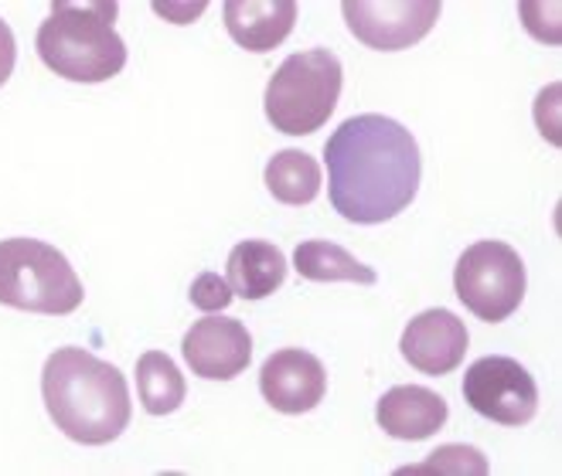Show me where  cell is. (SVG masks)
Wrapping results in <instances>:
<instances>
[{"label":"cell","mask_w":562,"mask_h":476,"mask_svg":"<svg viewBox=\"0 0 562 476\" xmlns=\"http://www.w3.org/2000/svg\"><path fill=\"white\" fill-rule=\"evenodd\" d=\"M327 194L335 212L355 225H382L416 201L423 157L416 136L389 116L345 120L324 147Z\"/></svg>","instance_id":"obj_1"},{"label":"cell","mask_w":562,"mask_h":476,"mask_svg":"<svg viewBox=\"0 0 562 476\" xmlns=\"http://www.w3.org/2000/svg\"><path fill=\"white\" fill-rule=\"evenodd\" d=\"M42 398L55 429L82 446H106L120 439L134 416L120 367L99 361L86 348H58L45 361Z\"/></svg>","instance_id":"obj_2"},{"label":"cell","mask_w":562,"mask_h":476,"mask_svg":"<svg viewBox=\"0 0 562 476\" xmlns=\"http://www.w3.org/2000/svg\"><path fill=\"white\" fill-rule=\"evenodd\" d=\"M116 11L113 0H55L35 38L38 58L69 82H110L126 65V45L113 27Z\"/></svg>","instance_id":"obj_3"},{"label":"cell","mask_w":562,"mask_h":476,"mask_svg":"<svg viewBox=\"0 0 562 476\" xmlns=\"http://www.w3.org/2000/svg\"><path fill=\"white\" fill-rule=\"evenodd\" d=\"M86 299L76 269L38 238H4L0 242V303L27 314L65 317Z\"/></svg>","instance_id":"obj_4"},{"label":"cell","mask_w":562,"mask_h":476,"mask_svg":"<svg viewBox=\"0 0 562 476\" xmlns=\"http://www.w3.org/2000/svg\"><path fill=\"white\" fill-rule=\"evenodd\" d=\"M345 68L327 48L290 55L267 86V120L286 136H307L321 129L338 110Z\"/></svg>","instance_id":"obj_5"},{"label":"cell","mask_w":562,"mask_h":476,"mask_svg":"<svg viewBox=\"0 0 562 476\" xmlns=\"http://www.w3.org/2000/svg\"><path fill=\"white\" fill-rule=\"evenodd\" d=\"M453 290L477 320L502 324L525 299V262L512 246L484 238L457 259Z\"/></svg>","instance_id":"obj_6"},{"label":"cell","mask_w":562,"mask_h":476,"mask_svg":"<svg viewBox=\"0 0 562 476\" xmlns=\"http://www.w3.org/2000/svg\"><path fill=\"white\" fill-rule=\"evenodd\" d=\"M464 401L477 416L498 426H525L539 412V388L515 358L491 354L468 367Z\"/></svg>","instance_id":"obj_7"},{"label":"cell","mask_w":562,"mask_h":476,"mask_svg":"<svg viewBox=\"0 0 562 476\" xmlns=\"http://www.w3.org/2000/svg\"><path fill=\"white\" fill-rule=\"evenodd\" d=\"M440 0H400V4L395 0H382V4L345 0L341 4L348 31L375 52H403L419 45L440 21Z\"/></svg>","instance_id":"obj_8"},{"label":"cell","mask_w":562,"mask_h":476,"mask_svg":"<svg viewBox=\"0 0 562 476\" xmlns=\"http://www.w3.org/2000/svg\"><path fill=\"white\" fill-rule=\"evenodd\" d=\"M181 354L191 374L205 382H233L252 361V337L243 320L205 317L194 320L181 340Z\"/></svg>","instance_id":"obj_9"},{"label":"cell","mask_w":562,"mask_h":476,"mask_svg":"<svg viewBox=\"0 0 562 476\" xmlns=\"http://www.w3.org/2000/svg\"><path fill=\"white\" fill-rule=\"evenodd\" d=\"M259 392L277 412L283 416H304L324 401L327 395V371L324 364L301 351V348H283L267 358L259 367Z\"/></svg>","instance_id":"obj_10"},{"label":"cell","mask_w":562,"mask_h":476,"mask_svg":"<svg viewBox=\"0 0 562 476\" xmlns=\"http://www.w3.org/2000/svg\"><path fill=\"white\" fill-rule=\"evenodd\" d=\"M468 327L457 314L443 310H423L419 317L409 320V327L403 330V340H400V351L403 358L423 371V374H450L464 364V354H468Z\"/></svg>","instance_id":"obj_11"},{"label":"cell","mask_w":562,"mask_h":476,"mask_svg":"<svg viewBox=\"0 0 562 476\" xmlns=\"http://www.w3.org/2000/svg\"><path fill=\"white\" fill-rule=\"evenodd\" d=\"M447 416H450V408H447L443 395L429 392L423 385L389 388L375 405L379 429L392 439H403V442H419V439L437 435L447 426Z\"/></svg>","instance_id":"obj_12"},{"label":"cell","mask_w":562,"mask_h":476,"mask_svg":"<svg viewBox=\"0 0 562 476\" xmlns=\"http://www.w3.org/2000/svg\"><path fill=\"white\" fill-rule=\"evenodd\" d=\"M296 24L293 0H228L225 27L246 52H273L286 42Z\"/></svg>","instance_id":"obj_13"},{"label":"cell","mask_w":562,"mask_h":476,"mask_svg":"<svg viewBox=\"0 0 562 476\" xmlns=\"http://www.w3.org/2000/svg\"><path fill=\"white\" fill-rule=\"evenodd\" d=\"M228 272V290L233 296H243L249 303L267 299L270 293H277L286 280V256L273 246V242H259V238H246L233 252H228L225 262Z\"/></svg>","instance_id":"obj_14"},{"label":"cell","mask_w":562,"mask_h":476,"mask_svg":"<svg viewBox=\"0 0 562 476\" xmlns=\"http://www.w3.org/2000/svg\"><path fill=\"white\" fill-rule=\"evenodd\" d=\"M293 269L301 272L311 283H361V286H375V269L358 262L348 249L324 242V238H311L301 242L293 252Z\"/></svg>","instance_id":"obj_15"},{"label":"cell","mask_w":562,"mask_h":476,"mask_svg":"<svg viewBox=\"0 0 562 476\" xmlns=\"http://www.w3.org/2000/svg\"><path fill=\"white\" fill-rule=\"evenodd\" d=\"M267 188L280 204L301 208L321 194V163L304 150H280L267 163Z\"/></svg>","instance_id":"obj_16"},{"label":"cell","mask_w":562,"mask_h":476,"mask_svg":"<svg viewBox=\"0 0 562 476\" xmlns=\"http://www.w3.org/2000/svg\"><path fill=\"white\" fill-rule=\"evenodd\" d=\"M137 392H140V401L150 416H171L181 408L188 385H184V374L178 371V364L168 354L147 351L137 361Z\"/></svg>","instance_id":"obj_17"},{"label":"cell","mask_w":562,"mask_h":476,"mask_svg":"<svg viewBox=\"0 0 562 476\" xmlns=\"http://www.w3.org/2000/svg\"><path fill=\"white\" fill-rule=\"evenodd\" d=\"M419 473H453V476L474 473V476H484L487 473V460L474 446H440L437 453H429L426 463L400 469V476H419Z\"/></svg>","instance_id":"obj_18"},{"label":"cell","mask_w":562,"mask_h":476,"mask_svg":"<svg viewBox=\"0 0 562 476\" xmlns=\"http://www.w3.org/2000/svg\"><path fill=\"white\" fill-rule=\"evenodd\" d=\"M188 296H191V306H198L202 314H218L236 299L233 290H228V283L222 276H215V272H202V276L191 283Z\"/></svg>","instance_id":"obj_19"},{"label":"cell","mask_w":562,"mask_h":476,"mask_svg":"<svg viewBox=\"0 0 562 476\" xmlns=\"http://www.w3.org/2000/svg\"><path fill=\"white\" fill-rule=\"evenodd\" d=\"M14 61H18L14 31L8 27L4 18H0V89L8 86V79H11V72H14Z\"/></svg>","instance_id":"obj_20"},{"label":"cell","mask_w":562,"mask_h":476,"mask_svg":"<svg viewBox=\"0 0 562 476\" xmlns=\"http://www.w3.org/2000/svg\"><path fill=\"white\" fill-rule=\"evenodd\" d=\"M154 11L157 14H164V18H175V24H188L191 18H198L205 11V4H194V8H171V4H154Z\"/></svg>","instance_id":"obj_21"}]
</instances>
